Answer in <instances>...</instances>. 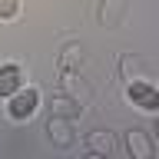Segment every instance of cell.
Returning a JSON list of instances; mask_svg holds the SVG:
<instances>
[{"label": "cell", "instance_id": "cell-1", "mask_svg": "<svg viewBox=\"0 0 159 159\" xmlns=\"http://www.w3.org/2000/svg\"><path fill=\"white\" fill-rule=\"evenodd\" d=\"M10 116L13 119H27V116H33L37 113V106H40V93L37 89H17V93H10Z\"/></svg>", "mask_w": 159, "mask_h": 159}, {"label": "cell", "instance_id": "cell-2", "mask_svg": "<svg viewBox=\"0 0 159 159\" xmlns=\"http://www.w3.org/2000/svg\"><path fill=\"white\" fill-rule=\"evenodd\" d=\"M126 96L133 106H143V109H156L159 106V93L149 83H129L126 86Z\"/></svg>", "mask_w": 159, "mask_h": 159}, {"label": "cell", "instance_id": "cell-3", "mask_svg": "<svg viewBox=\"0 0 159 159\" xmlns=\"http://www.w3.org/2000/svg\"><path fill=\"white\" fill-rule=\"evenodd\" d=\"M20 83H23V73H20L17 63H7V66H0V96H10V93H17Z\"/></svg>", "mask_w": 159, "mask_h": 159}, {"label": "cell", "instance_id": "cell-4", "mask_svg": "<svg viewBox=\"0 0 159 159\" xmlns=\"http://www.w3.org/2000/svg\"><path fill=\"white\" fill-rule=\"evenodd\" d=\"M126 143H129V149H133V152H139V156H149V152H152V149H149V143H146V136H143L139 129H129Z\"/></svg>", "mask_w": 159, "mask_h": 159}, {"label": "cell", "instance_id": "cell-5", "mask_svg": "<svg viewBox=\"0 0 159 159\" xmlns=\"http://www.w3.org/2000/svg\"><path fill=\"white\" fill-rule=\"evenodd\" d=\"M89 146L96 149V152H109L113 149V139H109V133L103 136V129H96V133H89Z\"/></svg>", "mask_w": 159, "mask_h": 159}, {"label": "cell", "instance_id": "cell-6", "mask_svg": "<svg viewBox=\"0 0 159 159\" xmlns=\"http://www.w3.org/2000/svg\"><path fill=\"white\" fill-rule=\"evenodd\" d=\"M17 13V0H0V17H13Z\"/></svg>", "mask_w": 159, "mask_h": 159}]
</instances>
